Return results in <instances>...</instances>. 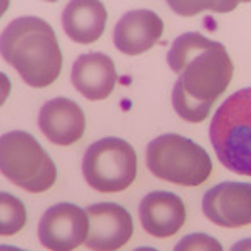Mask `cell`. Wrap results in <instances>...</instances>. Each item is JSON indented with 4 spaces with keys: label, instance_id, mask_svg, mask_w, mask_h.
<instances>
[{
    "label": "cell",
    "instance_id": "cell-11",
    "mask_svg": "<svg viewBox=\"0 0 251 251\" xmlns=\"http://www.w3.org/2000/svg\"><path fill=\"white\" fill-rule=\"evenodd\" d=\"M164 22L156 12L136 9L126 12L114 27V46L126 55H139L159 42Z\"/></svg>",
    "mask_w": 251,
    "mask_h": 251
},
{
    "label": "cell",
    "instance_id": "cell-19",
    "mask_svg": "<svg viewBox=\"0 0 251 251\" xmlns=\"http://www.w3.org/2000/svg\"><path fill=\"white\" fill-rule=\"evenodd\" d=\"M229 251H251V238H245V240L234 243Z\"/></svg>",
    "mask_w": 251,
    "mask_h": 251
},
{
    "label": "cell",
    "instance_id": "cell-1",
    "mask_svg": "<svg viewBox=\"0 0 251 251\" xmlns=\"http://www.w3.org/2000/svg\"><path fill=\"white\" fill-rule=\"evenodd\" d=\"M168 64L177 80L173 107L186 123H203L233 79V60L221 42L200 32H186L173 42Z\"/></svg>",
    "mask_w": 251,
    "mask_h": 251
},
{
    "label": "cell",
    "instance_id": "cell-22",
    "mask_svg": "<svg viewBox=\"0 0 251 251\" xmlns=\"http://www.w3.org/2000/svg\"><path fill=\"white\" fill-rule=\"evenodd\" d=\"M134 251H157V250L151 248V246H141V248H136Z\"/></svg>",
    "mask_w": 251,
    "mask_h": 251
},
{
    "label": "cell",
    "instance_id": "cell-5",
    "mask_svg": "<svg viewBox=\"0 0 251 251\" xmlns=\"http://www.w3.org/2000/svg\"><path fill=\"white\" fill-rule=\"evenodd\" d=\"M0 173L29 193H46L57 181L55 163L30 132L10 131L0 136Z\"/></svg>",
    "mask_w": 251,
    "mask_h": 251
},
{
    "label": "cell",
    "instance_id": "cell-12",
    "mask_svg": "<svg viewBox=\"0 0 251 251\" xmlns=\"http://www.w3.org/2000/svg\"><path fill=\"white\" fill-rule=\"evenodd\" d=\"M72 86L89 100H104L112 94L117 84L114 60L102 52L79 55L71 72Z\"/></svg>",
    "mask_w": 251,
    "mask_h": 251
},
{
    "label": "cell",
    "instance_id": "cell-20",
    "mask_svg": "<svg viewBox=\"0 0 251 251\" xmlns=\"http://www.w3.org/2000/svg\"><path fill=\"white\" fill-rule=\"evenodd\" d=\"M9 7H10V2H9V0H0V19H2V15L5 14Z\"/></svg>",
    "mask_w": 251,
    "mask_h": 251
},
{
    "label": "cell",
    "instance_id": "cell-9",
    "mask_svg": "<svg viewBox=\"0 0 251 251\" xmlns=\"http://www.w3.org/2000/svg\"><path fill=\"white\" fill-rule=\"evenodd\" d=\"M203 211L209 221L223 228L251 225V183L216 184L203 196Z\"/></svg>",
    "mask_w": 251,
    "mask_h": 251
},
{
    "label": "cell",
    "instance_id": "cell-4",
    "mask_svg": "<svg viewBox=\"0 0 251 251\" xmlns=\"http://www.w3.org/2000/svg\"><path fill=\"white\" fill-rule=\"evenodd\" d=\"M146 164L156 177L181 186L203 184L213 171V161L203 146L179 134L152 139L146 149Z\"/></svg>",
    "mask_w": 251,
    "mask_h": 251
},
{
    "label": "cell",
    "instance_id": "cell-15",
    "mask_svg": "<svg viewBox=\"0 0 251 251\" xmlns=\"http://www.w3.org/2000/svg\"><path fill=\"white\" fill-rule=\"evenodd\" d=\"M27 223L25 204L17 196L0 191V236H14Z\"/></svg>",
    "mask_w": 251,
    "mask_h": 251
},
{
    "label": "cell",
    "instance_id": "cell-2",
    "mask_svg": "<svg viewBox=\"0 0 251 251\" xmlns=\"http://www.w3.org/2000/svg\"><path fill=\"white\" fill-rule=\"evenodd\" d=\"M0 55L35 89L54 84L62 71V50L55 32L40 17L12 20L0 35Z\"/></svg>",
    "mask_w": 251,
    "mask_h": 251
},
{
    "label": "cell",
    "instance_id": "cell-21",
    "mask_svg": "<svg viewBox=\"0 0 251 251\" xmlns=\"http://www.w3.org/2000/svg\"><path fill=\"white\" fill-rule=\"evenodd\" d=\"M0 251H27V250L17 248V246H12V245H0Z\"/></svg>",
    "mask_w": 251,
    "mask_h": 251
},
{
    "label": "cell",
    "instance_id": "cell-7",
    "mask_svg": "<svg viewBox=\"0 0 251 251\" xmlns=\"http://www.w3.org/2000/svg\"><path fill=\"white\" fill-rule=\"evenodd\" d=\"M87 236V211L77 204H54L40 218L39 240L49 251H74L86 243Z\"/></svg>",
    "mask_w": 251,
    "mask_h": 251
},
{
    "label": "cell",
    "instance_id": "cell-18",
    "mask_svg": "<svg viewBox=\"0 0 251 251\" xmlns=\"http://www.w3.org/2000/svg\"><path fill=\"white\" fill-rule=\"evenodd\" d=\"M10 91H12V82H10L9 75L0 72V107H2L3 104H5V100L9 99Z\"/></svg>",
    "mask_w": 251,
    "mask_h": 251
},
{
    "label": "cell",
    "instance_id": "cell-6",
    "mask_svg": "<svg viewBox=\"0 0 251 251\" xmlns=\"http://www.w3.org/2000/svg\"><path fill=\"white\" fill-rule=\"evenodd\" d=\"M86 183L99 193H121L134 183L137 156L127 141L104 137L89 146L82 157Z\"/></svg>",
    "mask_w": 251,
    "mask_h": 251
},
{
    "label": "cell",
    "instance_id": "cell-13",
    "mask_svg": "<svg viewBox=\"0 0 251 251\" xmlns=\"http://www.w3.org/2000/svg\"><path fill=\"white\" fill-rule=\"evenodd\" d=\"M139 220L144 231L154 238L174 236L186 221V206L177 194L154 191L143 198Z\"/></svg>",
    "mask_w": 251,
    "mask_h": 251
},
{
    "label": "cell",
    "instance_id": "cell-10",
    "mask_svg": "<svg viewBox=\"0 0 251 251\" xmlns=\"http://www.w3.org/2000/svg\"><path fill=\"white\" fill-rule=\"evenodd\" d=\"M39 127L42 134L57 146L75 144L86 131V114L75 100L55 97L40 107Z\"/></svg>",
    "mask_w": 251,
    "mask_h": 251
},
{
    "label": "cell",
    "instance_id": "cell-16",
    "mask_svg": "<svg viewBox=\"0 0 251 251\" xmlns=\"http://www.w3.org/2000/svg\"><path fill=\"white\" fill-rule=\"evenodd\" d=\"M174 251H223V245L206 233H193L181 238Z\"/></svg>",
    "mask_w": 251,
    "mask_h": 251
},
{
    "label": "cell",
    "instance_id": "cell-14",
    "mask_svg": "<svg viewBox=\"0 0 251 251\" xmlns=\"http://www.w3.org/2000/svg\"><path fill=\"white\" fill-rule=\"evenodd\" d=\"M107 10L102 2L75 0L69 2L62 12V27L77 44H92L104 34Z\"/></svg>",
    "mask_w": 251,
    "mask_h": 251
},
{
    "label": "cell",
    "instance_id": "cell-8",
    "mask_svg": "<svg viewBox=\"0 0 251 251\" xmlns=\"http://www.w3.org/2000/svg\"><path fill=\"white\" fill-rule=\"evenodd\" d=\"M89 236L86 246L91 251H117L134 233L131 213L116 203H97L86 209Z\"/></svg>",
    "mask_w": 251,
    "mask_h": 251
},
{
    "label": "cell",
    "instance_id": "cell-17",
    "mask_svg": "<svg viewBox=\"0 0 251 251\" xmlns=\"http://www.w3.org/2000/svg\"><path fill=\"white\" fill-rule=\"evenodd\" d=\"M169 5L173 7L174 10L177 12V14L181 15H193V14H198V12H201L203 9H213L214 12H229L233 10L234 7L238 5L236 2H214V3H189V2H171Z\"/></svg>",
    "mask_w": 251,
    "mask_h": 251
},
{
    "label": "cell",
    "instance_id": "cell-3",
    "mask_svg": "<svg viewBox=\"0 0 251 251\" xmlns=\"http://www.w3.org/2000/svg\"><path fill=\"white\" fill-rule=\"evenodd\" d=\"M209 139L226 169L251 176V87L233 92L214 112Z\"/></svg>",
    "mask_w": 251,
    "mask_h": 251
}]
</instances>
